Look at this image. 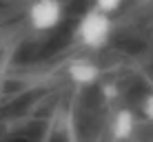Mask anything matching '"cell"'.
Instances as JSON below:
<instances>
[{
    "label": "cell",
    "instance_id": "6da1fadb",
    "mask_svg": "<svg viewBox=\"0 0 153 142\" xmlns=\"http://www.w3.org/2000/svg\"><path fill=\"white\" fill-rule=\"evenodd\" d=\"M113 36V20L111 13H104L100 9L91 7L76 25V40L84 49L100 51L111 42Z\"/></svg>",
    "mask_w": 153,
    "mask_h": 142
},
{
    "label": "cell",
    "instance_id": "7a4b0ae2",
    "mask_svg": "<svg viewBox=\"0 0 153 142\" xmlns=\"http://www.w3.org/2000/svg\"><path fill=\"white\" fill-rule=\"evenodd\" d=\"M65 18L62 0H33L27 9V20L36 31H51Z\"/></svg>",
    "mask_w": 153,
    "mask_h": 142
},
{
    "label": "cell",
    "instance_id": "3957f363",
    "mask_svg": "<svg viewBox=\"0 0 153 142\" xmlns=\"http://www.w3.org/2000/svg\"><path fill=\"white\" fill-rule=\"evenodd\" d=\"M135 129H138V115L129 107L118 109L109 122V133L113 142H129L135 135Z\"/></svg>",
    "mask_w": 153,
    "mask_h": 142
},
{
    "label": "cell",
    "instance_id": "277c9868",
    "mask_svg": "<svg viewBox=\"0 0 153 142\" xmlns=\"http://www.w3.org/2000/svg\"><path fill=\"white\" fill-rule=\"evenodd\" d=\"M67 76L76 87H93L100 80V67L89 58H80L67 67Z\"/></svg>",
    "mask_w": 153,
    "mask_h": 142
},
{
    "label": "cell",
    "instance_id": "5b68a950",
    "mask_svg": "<svg viewBox=\"0 0 153 142\" xmlns=\"http://www.w3.org/2000/svg\"><path fill=\"white\" fill-rule=\"evenodd\" d=\"M140 113L146 122L153 124V91H146L140 100Z\"/></svg>",
    "mask_w": 153,
    "mask_h": 142
},
{
    "label": "cell",
    "instance_id": "8992f818",
    "mask_svg": "<svg viewBox=\"0 0 153 142\" xmlns=\"http://www.w3.org/2000/svg\"><path fill=\"white\" fill-rule=\"evenodd\" d=\"M124 4V0H93V7L100 9L104 13H115L120 11V7Z\"/></svg>",
    "mask_w": 153,
    "mask_h": 142
}]
</instances>
